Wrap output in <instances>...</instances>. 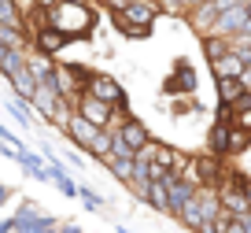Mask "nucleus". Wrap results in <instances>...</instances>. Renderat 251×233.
<instances>
[{
    "label": "nucleus",
    "instance_id": "obj_9",
    "mask_svg": "<svg viewBox=\"0 0 251 233\" xmlns=\"http://www.w3.org/2000/svg\"><path fill=\"white\" fill-rule=\"evenodd\" d=\"M163 178H166V189H170V218L177 222V215L192 204V196H196V185L177 178V174H163Z\"/></svg>",
    "mask_w": 251,
    "mask_h": 233
},
{
    "label": "nucleus",
    "instance_id": "obj_40",
    "mask_svg": "<svg viewBox=\"0 0 251 233\" xmlns=\"http://www.w3.org/2000/svg\"><path fill=\"white\" fill-rule=\"evenodd\" d=\"M118 233H137V230H129V226H118Z\"/></svg>",
    "mask_w": 251,
    "mask_h": 233
},
{
    "label": "nucleus",
    "instance_id": "obj_10",
    "mask_svg": "<svg viewBox=\"0 0 251 233\" xmlns=\"http://www.w3.org/2000/svg\"><path fill=\"white\" fill-rule=\"evenodd\" d=\"M67 45H71V41L63 37L55 26H41V30L30 37V48H33V52H45V56H59Z\"/></svg>",
    "mask_w": 251,
    "mask_h": 233
},
{
    "label": "nucleus",
    "instance_id": "obj_17",
    "mask_svg": "<svg viewBox=\"0 0 251 233\" xmlns=\"http://www.w3.org/2000/svg\"><path fill=\"white\" fill-rule=\"evenodd\" d=\"M148 204L151 211L159 215H170V189H166V178H151V189H148Z\"/></svg>",
    "mask_w": 251,
    "mask_h": 233
},
{
    "label": "nucleus",
    "instance_id": "obj_22",
    "mask_svg": "<svg viewBox=\"0 0 251 233\" xmlns=\"http://www.w3.org/2000/svg\"><path fill=\"white\" fill-rule=\"evenodd\" d=\"M111 171V178L122 181V185H129L133 181V159H111V163H103Z\"/></svg>",
    "mask_w": 251,
    "mask_h": 233
},
{
    "label": "nucleus",
    "instance_id": "obj_23",
    "mask_svg": "<svg viewBox=\"0 0 251 233\" xmlns=\"http://www.w3.org/2000/svg\"><path fill=\"white\" fill-rule=\"evenodd\" d=\"M26 56H30V48H15V52L8 56V59L0 63V74L4 78H11V74H19V70L26 67Z\"/></svg>",
    "mask_w": 251,
    "mask_h": 233
},
{
    "label": "nucleus",
    "instance_id": "obj_30",
    "mask_svg": "<svg viewBox=\"0 0 251 233\" xmlns=\"http://www.w3.org/2000/svg\"><path fill=\"white\" fill-rule=\"evenodd\" d=\"M0 141H11V145H15L19 152H23V148H26V141H23V137H15V133H11L8 126H4V122H0Z\"/></svg>",
    "mask_w": 251,
    "mask_h": 233
},
{
    "label": "nucleus",
    "instance_id": "obj_36",
    "mask_svg": "<svg viewBox=\"0 0 251 233\" xmlns=\"http://www.w3.org/2000/svg\"><path fill=\"white\" fill-rule=\"evenodd\" d=\"M11 193H15V189H11V185H4V181H0V207H4V204L11 200Z\"/></svg>",
    "mask_w": 251,
    "mask_h": 233
},
{
    "label": "nucleus",
    "instance_id": "obj_6",
    "mask_svg": "<svg viewBox=\"0 0 251 233\" xmlns=\"http://www.w3.org/2000/svg\"><path fill=\"white\" fill-rule=\"evenodd\" d=\"M59 133L67 137V145L71 148H78V152H85L89 155V148H93V141L100 137V126H93V122H85V118L78 115V111H71V118L59 126Z\"/></svg>",
    "mask_w": 251,
    "mask_h": 233
},
{
    "label": "nucleus",
    "instance_id": "obj_7",
    "mask_svg": "<svg viewBox=\"0 0 251 233\" xmlns=\"http://www.w3.org/2000/svg\"><path fill=\"white\" fill-rule=\"evenodd\" d=\"M74 111H78L85 122L100 126V130H111V122H115V108L103 104V100H96V96H89V93H81L78 100H74Z\"/></svg>",
    "mask_w": 251,
    "mask_h": 233
},
{
    "label": "nucleus",
    "instance_id": "obj_14",
    "mask_svg": "<svg viewBox=\"0 0 251 233\" xmlns=\"http://www.w3.org/2000/svg\"><path fill=\"white\" fill-rule=\"evenodd\" d=\"M244 70H248V63H244L240 48H233V52H226L222 59L211 63V74H214V78H240Z\"/></svg>",
    "mask_w": 251,
    "mask_h": 233
},
{
    "label": "nucleus",
    "instance_id": "obj_34",
    "mask_svg": "<svg viewBox=\"0 0 251 233\" xmlns=\"http://www.w3.org/2000/svg\"><path fill=\"white\" fill-rule=\"evenodd\" d=\"M59 233H85V230H81L74 218H63V222H59Z\"/></svg>",
    "mask_w": 251,
    "mask_h": 233
},
{
    "label": "nucleus",
    "instance_id": "obj_35",
    "mask_svg": "<svg viewBox=\"0 0 251 233\" xmlns=\"http://www.w3.org/2000/svg\"><path fill=\"white\" fill-rule=\"evenodd\" d=\"M55 4H59V0H33V8H41V11H45V15H48V11H52V8H55Z\"/></svg>",
    "mask_w": 251,
    "mask_h": 233
},
{
    "label": "nucleus",
    "instance_id": "obj_37",
    "mask_svg": "<svg viewBox=\"0 0 251 233\" xmlns=\"http://www.w3.org/2000/svg\"><path fill=\"white\" fill-rule=\"evenodd\" d=\"M0 233H15V222H11V218H0Z\"/></svg>",
    "mask_w": 251,
    "mask_h": 233
},
{
    "label": "nucleus",
    "instance_id": "obj_13",
    "mask_svg": "<svg viewBox=\"0 0 251 233\" xmlns=\"http://www.w3.org/2000/svg\"><path fill=\"white\" fill-rule=\"evenodd\" d=\"M118 133H122V141H126L129 148H133V152H141V148L148 145V141H155V137H151V130H148V126H144L137 115H129V118H126V122L118 126Z\"/></svg>",
    "mask_w": 251,
    "mask_h": 233
},
{
    "label": "nucleus",
    "instance_id": "obj_31",
    "mask_svg": "<svg viewBox=\"0 0 251 233\" xmlns=\"http://www.w3.org/2000/svg\"><path fill=\"white\" fill-rule=\"evenodd\" d=\"M63 163H74V167H81L85 159H81V152H78V148H71V145H67V148H63Z\"/></svg>",
    "mask_w": 251,
    "mask_h": 233
},
{
    "label": "nucleus",
    "instance_id": "obj_12",
    "mask_svg": "<svg viewBox=\"0 0 251 233\" xmlns=\"http://www.w3.org/2000/svg\"><path fill=\"white\" fill-rule=\"evenodd\" d=\"M203 152L218 155V159H229V152H233V126L214 122L211 130H207V148H203Z\"/></svg>",
    "mask_w": 251,
    "mask_h": 233
},
{
    "label": "nucleus",
    "instance_id": "obj_15",
    "mask_svg": "<svg viewBox=\"0 0 251 233\" xmlns=\"http://www.w3.org/2000/svg\"><path fill=\"white\" fill-rule=\"evenodd\" d=\"M8 86H11V96H19V100L30 104V100H33V93H37V78H33V70H30V67H23L19 74H11V78H8Z\"/></svg>",
    "mask_w": 251,
    "mask_h": 233
},
{
    "label": "nucleus",
    "instance_id": "obj_21",
    "mask_svg": "<svg viewBox=\"0 0 251 233\" xmlns=\"http://www.w3.org/2000/svg\"><path fill=\"white\" fill-rule=\"evenodd\" d=\"M111 137H115L111 130H100V137H96L93 148H89V159H96V163H107V155H111Z\"/></svg>",
    "mask_w": 251,
    "mask_h": 233
},
{
    "label": "nucleus",
    "instance_id": "obj_43",
    "mask_svg": "<svg viewBox=\"0 0 251 233\" xmlns=\"http://www.w3.org/2000/svg\"><path fill=\"white\" fill-rule=\"evenodd\" d=\"M248 204H251V185H248Z\"/></svg>",
    "mask_w": 251,
    "mask_h": 233
},
{
    "label": "nucleus",
    "instance_id": "obj_32",
    "mask_svg": "<svg viewBox=\"0 0 251 233\" xmlns=\"http://www.w3.org/2000/svg\"><path fill=\"white\" fill-rule=\"evenodd\" d=\"M103 8H107V15H118V11H126L129 8V0H100Z\"/></svg>",
    "mask_w": 251,
    "mask_h": 233
},
{
    "label": "nucleus",
    "instance_id": "obj_16",
    "mask_svg": "<svg viewBox=\"0 0 251 233\" xmlns=\"http://www.w3.org/2000/svg\"><path fill=\"white\" fill-rule=\"evenodd\" d=\"M30 0H0V26H15V30H26V8Z\"/></svg>",
    "mask_w": 251,
    "mask_h": 233
},
{
    "label": "nucleus",
    "instance_id": "obj_41",
    "mask_svg": "<svg viewBox=\"0 0 251 233\" xmlns=\"http://www.w3.org/2000/svg\"><path fill=\"white\" fill-rule=\"evenodd\" d=\"M67 4H93V0H67Z\"/></svg>",
    "mask_w": 251,
    "mask_h": 233
},
{
    "label": "nucleus",
    "instance_id": "obj_20",
    "mask_svg": "<svg viewBox=\"0 0 251 233\" xmlns=\"http://www.w3.org/2000/svg\"><path fill=\"white\" fill-rule=\"evenodd\" d=\"M4 108L11 111V118H15L23 130H33V126H37V115H33V108H30L26 100H19V96H8V100H4Z\"/></svg>",
    "mask_w": 251,
    "mask_h": 233
},
{
    "label": "nucleus",
    "instance_id": "obj_5",
    "mask_svg": "<svg viewBox=\"0 0 251 233\" xmlns=\"http://www.w3.org/2000/svg\"><path fill=\"white\" fill-rule=\"evenodd\" d=\"M196 70H192V63L185 59V56H177V59H174V67H170V74L163 78V82H159V89H163V96H192L196 93Z\"/></svg>",
    "mask_w": 251,
    "mask_h": 233
},
{
    "label": "nucleus",
    "instance_id": "obj_39",
    "mask_svg": "<svg viewBox=\"0 0 251 233\" xmlns=\"http://www.w3.org/2000/svg\"><path fill=\"white\" fill-rule=\"evenodd\" d=\"M11 52H15V48H8V45H4V41H0V63L8 59V56H11Z\"/></svg>",
    "mask_w": 251,
    "mask_h": 233
},
{
    "label": "nucleus",
    "instance_id": "obj_18",
    "mask_svg": "<svg viewBox=\"0 0 251 233\" xmlns=\"http://www.w3.org/2000/svg\"><path fill=\"white\" fill-rule=\"evenodd\" d=\"M214 93H218V104H236L248 89L240 78H214Z\"/></svg>",
    "mask_w": 251,
    "mask_h": 233
},
{
    "label": "nucleus",
    "instance_id": "obj_8",
    "mask_svg": "<svg viewBox=\"0 0 251 233\" xmlns=\"http://www.w3.org/2000/svg\"><path fill=\"white\" fill-rule=\"evenodd\" d=\"M85 93L96 96V100H103V104H111V108H118V104H129V96H126L122 82H115L111 74H100V70L93 74V82H89Z\"/></svg>",
    "mask_w": 251,
    "mask_h": 233
},
{
    "label": "nucleus",
    "instance_id": "obj_2",
    "mask_svg": "<svg viewBox=\"0 0 251 233\" xmlns=\"http://www.w3.org/2000/svg\"><path fill=\"white\" fill-rule=\"evenodd\" d=\"M159 15H163V8H159L155 0H129V8L118 11V15H111V23H115V30L122 33V37L144 41V37H151Z\"/></svg>",
    "mask_w": 251,
    "mask_h": 233
},
{
    "label": "nucleus",
    "instance_id": "obj_4",
    "mask_svg": "<svg viewBox=\"0 0 251 233\" xmlns=\"http://www.w3.org/2000/svg\"><path fill=\"white\" fill-rule=\"evenodd\" d=\"M30 108L41 111V118H45V122H52V126H63L67 118H71V111H74L71 104L59 96V89H55V78H41V82H37V93H33Z\"/></svg>",
    "mask_w": 251,
    "mask_h": 233
},
{
    "label": "nucleus",
    "instance_id": "obj_11",
    "mask_svg": "<svg viewBox=\"0 0 251 233\" xmlns=\"http://www.w3.org/2000/svg\"><path fill=\"white\" fill-rule=\"evenodd\" d=\"M19 171H23L26 178H33V181H48V185H52L48 159H45V155H37V152H30V148H23V152H19Z\"/></svg>",
    "mask_w": 251,
    "mask_h": 233
},
{
    "label": "nucleus",
    "instance_id": "obj_3",
    "mask_svg": "<svg viewBox=\"0 0 251 233\" xmlns=\"http://www.w3.org/2000/svg\"><path fill=\"white\" fill-rule=\"evenodd\" d=\"M229 167H233L229 159H218V155H211V152H200V155L188 159V167H185L181 178L192 181L196 189H222L226 178H229Z\"/></svg>",
    "mask_w": 251,
    "mask_h": 233
},
{
    "label": "nucleus",
    "instance_id": "obj_24",
    "mask_svg": "<svg viewBox=\"0 0 251 233\" xmlns=\"http://www.w3.org/2000/svg\"><path fill=\"white\" fill-rule=\"evenodd\" d=\"M111 133H115V137H111V155H107V163H111V159H137V152L122 141V133H118V130H111Z\"/></svg>",
    "mask_w": 251,
    "mask_h": 233
},
{
    "label": "nucleus",
    "instance_id": "obj_26",
    "mask_svg": "<svg viewBox=\"0 0 251 233\" xmlns=\"http://www.w3.org/2000/svg\"><path fill=\"white\" fill-rule=\"evenodd\" d=\"M248 148H251V133H248V130H236V126H233V152H229V159H240Z\"/></svg>",
    "mask_w": 251,
    "mask_h": 233
},
{
    "label": "nucleus",
    "instance_id": "obj_1",
    "mask_svg": "<svg viewBox=\"0 0 251 233\" xmlns=\"http://www.w3.org/2000/svg\"><path fill=\"white\" fill-rule=\"evenodd\" d=\"M48 26H55L67 41H85V37H93V30H96L93 4H67V0H59V4L48 11Z\"/></svg>",
    "mask_w": 251,
    "mask_h": 233
},
{
    "label": "nucleus",
    "instance_id": "obj_25",
    "mask_svg": "<svg viewBox=\"0 0 251 233\" xmlns=\"http://www.w3.org/2000/svg\"><path fill=\"white\" fill-rule=\"evenodd\" d=\"M170 108H174V115L181 118V115H196V111H203V104H200L196 96H174Z\"/></svg>",
    "mask_w": 251,
    "mask_h": 233
},
{
    "label": "nucleus",
    "instance_id": "obj_19",
    "mask_svg": "<svg viewBox=\"0 0 251 233\" xmlns=\"http://www.w3.org/2000/svg\"><path fill=\"white\" fill-rule=\"evenodd\" d=\"M200 45H203V56H207V63H214V59H222L226 52H233V48H236V41H229V37H218V33H207V37H200Z\"/></svg>",
    "mask_w": 251,
    "mask_h": 233
},
{
    "label": "nucleus",
    "instance_id": "obj_27",
    "mask_svg": "<svg viewBox=\"0 0 251 233\" xmlns=\"http://www.w3.org/2000/svg\"><path fill=\"white\" fill-rule=\"evenodd\" d=\"M81 204H85V211H93V215L103 211V196L96 193V189H89V185H81Z\"/></svg>",
    "mask_w": 251,
    "mask_h": 233
},
{
    "label": "nucleus",
    "instance_id": "obj_33",
    "mask_svg": "<svg viewBox=\"0 0 251 233\" xmlns=\"http://www.w3.org/2000/svg\"><path fill=\"white\" fill-rule=\"evenodd\" d=\"M222 233H251V230H248V226L240 222V218H229V222L222 226Z\"/></svg>",
    "mask_w": 251,
    "mask_h": 233
},
{
    "label": "nucleus",
    "instance_id": "obj_42",
    "mask_svg": "<svg viewBox=\"0 0 251 233\" xmlns=\"http://www.w3.org/2000/svg\"><path fill=\"white\" fill-rule=\"evenodd\" d=\"M248 19H251V0H248Z\"/></svg>",
    "mask_w": 251,
    "mask_h": 233
},
{
    "label": "nucleus",
    "instance_id": "obj_29",
    "mask_svg": "<svg viewBox=\"0 0 251 233\" xmlns=\"http://www.w3.org/2000/svg\"><path fill=\"white\" fill-rule=\"evenodd\" d=\"M200 4H203V0H177V19H188Z\"/></svg>",
    "mask_w": 251,
    "mask_h": 233
},
{
    "label": "nucleus",
    "instance_id": "obj_38",
    "mask_svg": "<svg viewBox=\"0 0 251 233\" xmlns=\"http://www.w3.org/2000/svg\"><path fill=\"white\" fill-rule=\"evenodd\" d=\"M240 82H244V89H248V93H251V67H248V70H244V74H240Z\"/></svg>",
    "mask_w": 251,
    "mask_h": 233
},
{
    "label": "nucleus",
    "instance_id": "obj_28",
    "mask_svg": "<svg viewBox=\"0 0 251 233\" xmlns=\"http://www.w3.org/2000/svg\"><path fill=\"white\" fill-rule=\"evenodd\" d=\"M214 122L233 126L236 122V104H218V108H214Z\"/></svg>",
    "mask_w": 251,
    "mask_h": 233
}]
</instances>
